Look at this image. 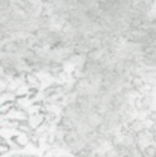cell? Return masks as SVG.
<instances>
[{"instance_id":"cell-1","label":"cell","mask_w":156,"mask_h":157,"mask_svg":"<svg viewBox=\"0 0 156 157\" xmlns=\"http://www.w3.org/2000/svg\"><path fill=\"white\" fill-rule=\"evenodd\" d=\"M11 105H12V102H6L5 105H2V107H0V113H6V111L11 108Z\"/></svg>"},{"instance_id":"cell-3","label":"cell","mask_w":156,"mask_h":157,"mask_svg":"<svg viewBox=\"0 0 156 157\" xmlns=\"http://www.w3.org/2000/svg\"><path fill=\"white\" fill-rule=\"evenodd\" d=\"M2 144H5V140H3V139L0 137V145H2Z\"/></svg>"},{"instance_id":"cell-2","label":"cell","mask_w":156,"mask_h":157,"mask_svg":"<svg viewBox=\"0 0 156 157\" xmlns=\"http://www.w3.org/2000/svg\"><path fill=\"white\" fill-rule=\"evenodd\" d=\"M5 87H6V81H5L3 78H0V92H2Z\"/></svg>"}]
</instances>
